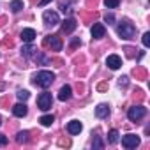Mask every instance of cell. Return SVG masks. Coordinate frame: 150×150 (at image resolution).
Returning a JSON list of instances; mask_svg holds the SVG:
<instances>
[{
  "label": "cell",
  "mask_w": 150,
  "mask_h": 150,
  "mask_svg": "<svg viewBox=\"0 0 150 150\" xmlns=\"http://www.w3.org/2000/svg\"><path fill=\"white\" fill-rule=\"evenodd\" d=\"M55 81V74L51 71H39L35 76H34V83L41 88H48L51 87V83Z\"/></svg>",
  "instance_id": "1"
},
{
  "label": "cell",
  "mask_w": 150,
  "mask_h": 150,
  "mask_svg": "<svg viewBox=\"0 0 150 150\" xmlns=\"http://www.w3.org/2000/svg\"><path fill=\"white\" fill-rule=\"evenodd\" d=\"M117 32H118V35H120L122 39H132V37L136 35V27H134L132 23H129V21H122V23L118 25Z\"/></svg>",
  "instance_id": "2"
},
{
  "label": "cell",
  "mask_w": 150,
  "mask_h": 150,
  "mask_svg": "<svg viewBox=\"0 0 150 150\" xmlns=\"http://www.w3.org/2000/svg\"><path fill=\"white\" fill-rule=\"evenodd\" d=\"M145 113H146V108L145 106H132V108H129L127 117H129L131 122H138V120H141L145 117Z\"/></svg>",
  "instance_id": "3"
},
{
  "label": "cell",
  "mask_w": 150,
  "mask_h": 150,
  "mask_svg": "<svg viewBox=\"0 0 150 150\" xmlns=\"http://www.w3.org/2000/svg\"><path fill=\"white\" fill-rule=\"evenodd\" d=\"M51 104H53V97H51V94H48V92H42V94L37 97V106H39V110H42V111H48V110L51 108Z\"/></svg>",
  "instance_id": "4"
},
{
  "label": "cell",
  "mask_w": 150,
  "mask_h": 150,
  "mask_svg": "<svg viewBox=\"0 0 150 150\" xmlns=\"http://www.w3.org/2000/svg\"><path fill=\"white\" fill-rule=\"evenodd\" d=\"M44 46L51 48L53 51H60V50H62V41H60L58 35H46V39H44Z\"/></svg>",
  "instance_id": "5"
},
{
  "label": "cell",
  "mask_w": 150,
  "mask_h": 150,
  "mask_svg": "<svg viewBox=\"0 0 150 150\" xmlns=\"http://www.w3.org/2000/svg\"><path fill=\"white\" fill-rule=\"evenodd\" d=\"M139 145V136H136V134H125V136H122V146H125V148H136Z\"/></svg>",
  "instance_id": "6"
},
{
  "label": "cell",
  "mask_w": 150,
  "mask_h": 150,
  "mask_svg": "<svg viewBox=\"0 0 150 150\" xmlns=\"http://www.w3.org/2000/svg\"><path fill=\"white\" fill-rule=\"evenodd\" d=\"M42 20H44V23H46V25H50V27H55V25L60 21V20H58V14H57L55 11H44Z\"/></svg>",
  "instance_id": "7"
},
{
  "label": "cell",
  "mask_w": 150,
  "mask_h": 150,
  "mask_svg": "<svg viewBox=\"0 0 150 150\" xmlns=\"http://www.w3.org/2000/svg\"><path fill=\"white\" fill-rule=\"evenodd\" d=\"M90 32H92V37L94 39H103L104 34H106V28H104L103 23H94V27H92Z\"/></svg>",
  "instance_id": "8"
},
{
  "label": "cell",
  "mask_w": 150,
  "mask_h": 150,
  "mask_svg": "<svg viewBox=\"0 0 150 150\" xmlns=\"http://www.w3.org/2000/svg\"><path fill=\"white\" fill-rule=\"evenodd\" d=\"M106 65L110 67V69H113V71H117L120 65H122V58L118 57V55H110L108 58H106Z\"/></svg>",
  "instance_id": "9"
},
{
  "label": "cell",
  "mask_w": 150,
  "mask_h": 150,
  "mask_svg": "<svg viewBox=\"0 0 150 150\" xmlns=\"http://www.w3.org/2000/svg\"><path fill=\"white\" fill-rule=\"evenodd\" d=\"M81 129H83V125H81V122H78V120H72V122L67 124V132H69V134H80Z\"/></svg>",
  "instance_id": "10"
},
{
  "label": "cell",
  "mask_w": 150,
  "mask_h": 150,
  "mask_svg": "<svg viewBox=\"0 0 150 150\" xmlns=\"http://www.w3.org/2000/svg\"><path fill=\"white\" fill-rule=\"evenodd\" d=\"M20 37H21L23 42H32V41L35 39V30H34V28H23Z\"/></svg>",
  "instance_id": "11"
},
{
  "label": "cell",
  "mask_w": 150,
  "mask_h": 150,
  "mask_svg": "<svg viewBox=\"0 0 150 150\" xmlns=\"http://www.w3.org/2000/svg\"><path fill=\"white\" fill-rule=\"evenodd\" d=\"M76 25H78V23L74 21L72 18H67V20L64 21V25H62V32H64V34H71L74 28H76Z\"/></svg>",
  "instance_id": "12"
},
{
  "label": "cell",
  "mask_w": 150,
  "mask_h": 150,
  "mask_svg": "<svg viewBox=\"0 0 150 150\" xmlns=\"http://www.w3.org/2000/svg\"><path fill=\"white\" fill-rule=\"evenodd\" d=\"M71 96H72V90H71L69 85H64V87L60 88V92H58V99H60V101H69Z\"/></svg>",
  "instance_id": "13"
},
{
  "label": "cell",
  "mask_w": 150,
  "mask_h": 150,
  "mask_svg": "<svg viewBox=\"0 0 150 150\" xmlns=\"http://www.w3.org/2000/svg\"><path fill=\"white\" fill-rule=\"evenodd\" d=\"M108 115H110V106L108 104H99L96 108V117L97 118H106Z\"/></svg>",
  "instance_id": "14"
},
{
  "label": "cell",
  "mask_w": 150,
  "mask_h": 150,
  "mask_svg": "<svg viewBox=\"0 0 150 150\" xmlns=\"http://www.w3.org/2000/svg\"><path fill=\"white\" fill-rule=\"evenodd\" d=\"M21 55L25 57V58H30V57H34V55H37V48H34L30 42L27 44V46H23L21 48Z\"/></svg>",
  "instance_id": "15"
},
{
  "label": "cell",
  "mask_w": 150,
  "mask_h": 150,
  "mask_svg": "<svg viewBox=\"0 0 150 150\" xmlns=\"http://www.w3.org/2000/svg\"><path fill=\"white\" fill-rule=\"evenodd\" d=\"M13 113H14V117H18V118H23L27 113H28V110H27V106L25 104H16L14 108H13Z\"/></svg>",
  "instance_id": "16"
},
{
  "label": "cell",
  "mask_w": 150,
  "mask_h": 150,
  "mask_svg": "<svg viewBox=\"0 0 150 150\" xmlns=\"http://www.w3.org/2000/svg\"><path fill=\"white\" fill-rule=\"evenodd\" d=\"M39 122H41L44 127H50V125L55 122V117H53V115H44V117H41V118H39Z\"/></svg>",
  "instance_id": "17"
},
{
  "label": "cell",
  "mask_w": 150,
  "mask_h": 150,
  "mask_svg": "<svg viewBox=\"0 0 150 150\" xmlns=\"http://www.w3.org/2000/svg\"><path fill=\"white\" fill-rule=\"evenodd\" d=\"M23 9V0H13L11 2V11L13 13H20Z\"/></svg>",
  "instance_id": "18"
},
{
  "label": "cell",
  "mask_w": 150,
  "mask_h": 150,
  "mask_svg": "<svg viewBox=\"0 0 150 150\" xmlns=\"http://www.w3.org/2000/svg\"><path fill=\"white\" fill-rule=\"evenodd\" d=\"M118 136H120L118 131H117V129H111V131L108 132V141H110L111 145H115V143L118 141Z\"/></svg>",
  "instance_id": "19"
},
{
  "label": "cell",
  "mask_w": 150,
  "mask_h": 150,
  "mask_svg": "<svg viewBox=\"0 0 150 150\" xmlns=\"http://www.w3.org/2000/svg\"><path fill=\"white\" fill-rule=\"evenodd\" d=\"M16 141H18V143H27V141H28V132H27V131H21V132H18V136H16Z\"/></svg>",
  "instance_id": "20"
},
{
  "label": "cell",
  "mask_w": 150,
  "mask_h": 150,
  "mask_svg": "<svg viewBox=\"0 0 150 150\" xmlns=\"http://www.w3.org/2000/svg\"><path fill=\"white\" fill-rule=\"evenodd\" d=\"M118 4H120V0H104V6L108 9H115V7H118Z\"/></svg>",
  "instance_id": "21"
},
{
  "label": "cell",
  "mask_w": 150,
  "mask_h": 150,
  "mask_svg": "<svg viewBox=\"0 0 150 150\" xmlns=\"http://www.w3.org/2000/svg\"><path fill=\"white\" fill-rule=\"evenodd\" d=\"M28 97H30L28 90H18V99H20V101H27Z\"/></svg>",
  "instance_id": "22"
},
{
  "label": "cell",
  "mask_w": 150,
  "mask_h": 150,
  "mask_svg": "<svg viewBox=\"0 0 150 150\" xmlns=\"http://www.w3.org/2000/svg\"><path fill=\"white\" fill-rule=\"evenodd\" d=\"M92 146H94V148H97V150H101V148L104 146V143H103V139H101V138L97 136V138L94 139V143H92Z\"/></svg>",
  "instance_id": "23"
},
{
  "label": "cell",
  "mask_w": 150,
  "mask_h": 150,
  "mask_svg": "<svg viewBox=\"0 0 150 150\" xmlns=\"http://www.w3.org/2000/svg\"><path fill=\"white\" fill-rule=\"evenodd\" d=\"M143 46H145V48L150 46V32H145V34H143Z\"/></svg>",
  "instance_id": "24"
},
{
  "label": "cell",
  "mask_w": 150,
  "mask_h": 150,
  "mask_svg": "<svg viewBox=\"0 0 150 150\" xmlns=\"http://www.w3.org/2000/svg\"><path fill=\"white\" fill-rule=\"evenodd\" d=\"M118 85H120V87H127V85H129V78H127V76L118 78Z\"/></svg>",
  "instance_id": "25"
},
{
  "label": "cell",
  "mask_w": 150,
  "mask_h": 150,
  "mask_svg": "<svg viewBox=\"0 0 150 150\" xmlns=\"http://www.w3.org/2000/svg\"><path fill=\"white\" fill-rule=\"evenodd\" d=\"M104 21H106L108 25H111V23H115V16H113V14H106V16H104Z\"/></svg>",
  "instance_id": "26"
},
{
  "label": "cell",
  "mask_w": 150,
  "mask_h": 150,
  "mask_svg": "<svg viewBox=\"0 0 150 150\" xmlns=\"http://www.w3.org/2000/svg\"><path fill=\"white\" fill-rule=\"evenodd\" d=\"M81 44V41L80 39H72V42H71V48H78Z\"/></svg>",
  "instance_id": "27"
},
{
  "label": "cell",
  "mask_w": 150,
  "mask_h": 150,
  "mask_svg": "<svg viewBox=\"0 0 150 150\" xmlns=\"http://www.w3.org/2000/svg\"><path fill=\"white\" fill-rule=\"evenodd\" d=\"M6 143H7V138H6L4 134H0V146H4Z\"/></svg>",
  "instance_id": "28"
},
{
  "label": "cell",
  "mask_w": 150,
  "mask_h": 150,
  "mask_svg": "<svg viewBox=\"0 0 150 150\" xmlns=\"http://www.w3.org/2000/svg\"><path fill=\"white\" fill-rule=\"evenodd\" d=\"M60 145H62V146H64V145H65V146H69V145H71V141H69V139H60Z\"/></svg>",
  "instance_id": "29"
},
{
  "label": "cell",
  "mask_w": 150,
  "mask_h": 150,
  "mask_svg": "<svg viewBox=\"0 0 150 150\" xmlns=\"http://www.w3.org/2000/svg\"><path fill=\"white\" fill-rule=\"evenodd\" d=\"M97 88H99V90H106V88H108V87H106V83H101V85H99V87H97Z\"/></svg>",
  "instance_id": "30"
},
{
  "label": "cell",
  "mask_w": 150,
  "mask_h": 150,
  "mask_svg": "<svg viewBox=\"0 0 150 150\" xmlns=\"http://www.w3.org/2000/svg\"><path fill=\"white\" fill-rule=\"evenodd\" d=\"M50 2H51V0H41L39 6H46V4H50Z\"/></svg>",
  "instance_id": "31"
},
{
  "label": "cell",
  "mask_w": 150,
  "mask_h": 150,
  "mask_svg": "<svg viewBox=\"0 0 150 150\" xmlns=\"http://www.w3.org/2000/svg\"><path fill=\"white\" fill-rule=\"evenodd\" d=\"M0 125H2V118H0Z\"/></svg>",
  "instance_id": "32"
}]
</instances>
